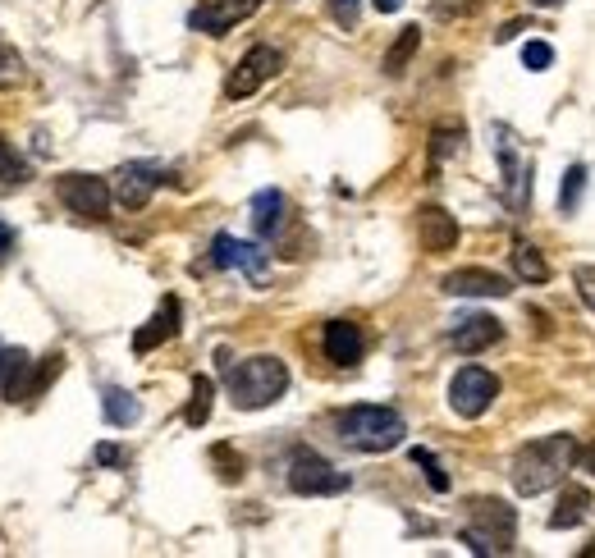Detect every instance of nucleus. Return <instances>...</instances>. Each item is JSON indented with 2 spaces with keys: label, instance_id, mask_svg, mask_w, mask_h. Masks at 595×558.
Instances as JSON below:
<instances>
[{
  "label": "nucleus",
  "instance_id": "obj_1",
  "mask_svg": "<svg viewBox=\"0 0 595 558\" xmlns=\"http://www.w3.org/2000/svg\"><path fill=\"white\" fill-rule=\"evenodd\" d=\"M577 453H582V444H577L573 435H545V440L522 444V449L513 453V472H509L513 490L527 494V499L554 490V485L568 476V467L577 462Z\"/></svg>",
  "mask_w": 595,
  "mask_h": 558
},
{
  "label": "nucleus",
  "instance_id": "obj_2",
  "mask_svg": "<svg viewBox=\"0 0 595 558\" xmlns=\"http://www.w3.org/2000/svg\"><path fill=\"white\" fill-rule=\"evenodd\" d=\"M339 440L357 453H390L408 440V421L394 408H380V403H362V408H344L335 417Z\"/></svg>",
  "mask_w": 595,
  "mask_h": 558
},
{
  "label": "nucleus",
  "instance_id": "obj_3",
  "mask_svg": "<svg viewBox=\"0 0 595 558\" xmlns=\"http://www.w3.org/2000/svg\"><path fill=\"white\" fill-rule=\"evenodd\" d=\"M225 380H229V398H234L238 412H261L284 398V389H289V366L271 353H257V357H248V362L229 366Z\"/></svg>",
  "mask_w": 595,
  "mask_h": 558
},
{
  "label": "nucleus",
  "instance_id": "obj_4",
  "mask_svg": "<svg viewBox=\"0 0 595 558\" xmlns=\"http://www.w3.org/2000/svg\"><path fill=\"white\" fill-rule=\"evenodd\" d=\"M463 540L472 554H509L513 540H518V513H513L504 499H472L467 504V526H463Z\"/></svg>",
  "mask_w": 595,
  "mask_h": 558
},
{
  "label": "nucleus",
  "instance_id": "obj_5",
  "mask_svg": "<svg viewBox=\"0 0 595 558\" xmlns=\"http://www.w3.org/2000/svg\"><path fill=\"white\" fill-rule=\"evenodd\" d=\"M55 193H60V202L74 215H83V220H106L110 202H115V188H110L106 179H97V174H60V179H55Z\"/></svg>",
  "mask_w": 595,
  "mask_h": 558
},
{
  "label": "nucleus",
  "instance_id": "obj_6",
  "mask_svg": "<svg viewBox=\"0 0 595 558\" xmlns=\"http://www.w3.org/2000/svg\"><path fill=\"white\" fill-rule=\"evenodd\" d=\"M284 69V55L275 51V46H252L248 55H243V60H238L234 69H229V78H225V97L229 101H248L252 92H257V87H266L271 83L275 74H280Z\"/></svg>",
  "mask_w": 595,
  "mask_h": 558
},
{
  "label": "nucleus",
  "instance_id": "obj_7",
  "mask_svg": "<svg viewBox=\"0 0 595 558\" xmlns=\"http://www.w3.org/2000/svg\"><path fill=\"white\" fill-rule=\"evenodd\" d=\"M495 398H499V380L490 376L486 366H463V371L449 380V408L467 421L486 417V408Z\"/></svg>",
  "mask_w": 595,
  "mask_h": 558
},
{
  "label": "nucleus",
  "instance_id": "obj_8",
  "mask_svg": "<svg viewBox=\"0 0 595 558\" xmlns=\"http://www.w3.org/2000/svg\"><path fill=\"white\" fill-rule=\"evenodd\" d=\"M289 490L293 494H344L348 490V472H335L330 462L321 458V453L312 449H298L289 462Z\"/></svg>",
  "mask_w": 595,
  "mask_h": 558
},
{
  "label": "nucleus",
  "instance_id": "obj_9",
  "mask_svg": "<svg viewBox=\"0 0 595 558\" xmlns=\"http://www.w3.org/2000/svg\"><path fill=\"white\" fill-rule=\"evenodd\" d=\"M211 261H216L220 270H243L257 289L271 279V257H266L257 243H243V238H234V234H216V243H211Z\"/></svg>",
  "mask_w": 595,
  "mask_h": 558
},
{
  "label": "nucleus",
  "instance_id": "obj_10",
  "mask_svg": "<svg viewBox=\"0 0 595 558\" xmlns=\"http://www.w3.org/2000/svg\"><path fill=\"white\" fill-rule=\"evenodd\" d=\"M440 289L449 298H509L513 284L499 270H486V266H463V270H449L440 279Z\"/></svg>",
  "mask_w": 595,
  "mask_h": 558
},
{
  "label": "nucleus",
  "instance_id": "obj_11",
  "mask_svg": "<svg viewBox=\"0 0 595 558\" xmlns=\"http://www.w3.org/2000/svg\"><path fill=\"white\" fill-rule=\"evenodd\" d=\"M161 188V165H147V161H133L115 174V202L124 211H142L152 202V193Z\"/></svg>",
  "mask_w": 595,
  "mask_h": 558
},
{
  "label": "nucleus",
  "instance_id": "obj_12",
  "mask_svg": "<svg viewBox=\"0 0 595 558\" xmlns=\"http://www.w3.org/2000/svg\"><path fill=\"white\" fill-rule=\"evenodd\" d=\"M257 10H261V0H211V5H197V10L188 14V23L206 37H225L234 23H243Z\"/></svg>",
  "mask_w": 595,
  "mask_h": 558
},
{
  "label": "nucleus",
  "instance_id": "obj_13",
  "mask_svg": "<svg viewBox=\"0 0 595 558\" xmlns=\"http://www.w3.org/2000/svg\"><path fill=\"white\" fill-rule=\"evenodd\" d=\"M417 238H422V247L431 252V257H444V252H454L458 247V220L444 206H422L417 211Z\"/></svg>",
  "mask_w": 595,
  "mask_h": 558
},
{
  "label": "nucleus",
  "instance_id": "obj_14",
  "mask_svg": "<svg viewBox=\"0 0 595 558\" xmlns=\"http://www.w3.org/2000/svg\"><path fill=\"white\" fill-rule=\"evenodd\" d=\"M499 339H504V325L495 321V316L486 312H476V316H463V321L454 325V334H449V344L458 348L463 357H476V353H486V348H495Z\"/></svg>",
  "mask_w": 595,
  "mask_h": 558
},
{
  "label": "nucleus",
  "instance_id": "obj_15",
  "mask_svg": "<svg viewBox=\"0 0 595 558\" xmlns=\"http://www.w3.org/2000/svg\"><path fill=\"white\" fill-rule=\"evenodd\" d=\"M495 156H499V165H504V183H509L513 211H522V206H527V165H522L509 129H495Z\"/></svg>",
  "mask_w": 595,
  "mask_h": 558
},
{
  "label": "nucleus",
  "instance_id": "obj_16",
  "mask_svg": "<svg viewBox=\"0 0 595 558\" xmlns=\"http://www.w3.org/2000/svg\"><path fill=\"white\" fill-rule=\"evenodd\" d=\"M321 348L335 366H357L367 344H362V330H357L353 321H330L325 325V334H321Z\"/></svg>",
  "mask_w": 595,
  "mask_h": 558
},
{
  "label": "nucleus",
  "instance_id": "obj_17",
  "mask_svg": "<svg viewBox=\"0 0 595 558\" xmlns=\"http://www.w3.org/2000/svg\"><path fill=\"white\" fill-rule=\"evenodd\" d=\"M174 334H179V298H165L161 312H156L152 321L133 334V353H152V348L170 344Z\"/></svg>",
  "mask_w": 595,
  "mask_h": 558
},
{
  "label": "nucleus",
  "instance_id": "obj_18",
  "mask_svg": "<svg viewBox=\"0 0 595 558\" xmlns=\"http://www.w3.org/2000/svg\"><path fill=\"white\" fill-rule=\"evenodd\" d=\"M28 376H33V357L23 353V348L0 357V394L10 398V403H23V398H28Z\"/></svg>",
  "mask_w": 595,
  "mask_h": 558
},
{
  "label": "nucleus",
  "instance_id": "obj_19",
  "mask_svg": "<svg viewBox=\"0 0 595 558\" xmlns=\"http://www.w3.org/2000/svg\"><path fill=\"white\" fill-rule=\"evenodd\" d=\"M284 211H289V202H284L280 188H261L257 197H252V225H257L261 238H275L284 229Z\"/></svg>",
  "mask_w": 595,
  "mask_h": 558
},
{
  "label": "nucleus",
  "instance_id": "obj_20",
  "mask_svg": "<svg viewBox=\"0 0 595 558\" xmlns=\"http://www.w3.org/2000/svg\"><path fill=\"white\" fill-rule=\"evenodd\" d=\"M586 513H591V490H582V485H568V490L559 494L554 513H550V526H554V531L582 526V522H586Z\"/></svg>",
  "mask_w": 595,
  "mask_h": 558
},
{
  "label": "nucleus",
  "instance_id": "obj_21",
  "mask_svg": "<svg viewBox=\"0 0 595 558\" xmlns=\"http://www.w3.org/2000/svg\"><path fill=\"white\" fill-rule=\"evenodd\" d=\"M417 46H422V28L417 23H408V28H399V37L390 42V51H385V74L390 78H403L408 74V65H412V55H417Z\"/></svg>",
  "mask_w": 595,
  "mask_h": 558
},
{
  "label": "nucleus",
  "instance_id": "obj_22",
  "mask_svg": "<svg viewBox=\"0 0 595 558\" xmlns=\"http://www.w3.org/2000/svg\"><path fill=\"white\" fill-rule=\"evenodd\" d=\"M211 408H216V380H211V376H193V394H188L184 421L193 430H202L206 421H211Z\"/></svg>",
  "mask_w": 595,
  "mask_h": 558
},
{
  "label": "nucleus",
  "instance_id": "obj_23",
  "mask_svg": "<svg viewBox=\"0 0 595 558\" xmlns=\"http://www.w3.org/2000/svg\"><path fill=\"white\" fill-rule=\"evenodd\" d=\"M513 270H518L522 284H550V261H545L541 247H531V243L513 247Z\"/></svg>",
  "mask_w": 595,
  "mask_h": 558
},
{
  "label": "nucleus",
  "instance_id": "obj_24",
  "mask_svg": "<svg viewBox=\"0 0 595 558\" xmlns=\"http://www.w3.org/2000/svg\"><path fill=\"white\" fill-rule=\"evenodd\" d=\"M101 412H106V421H110V426H119V430H124V426H133V421L142 417L138 398H133L129 389H115V385H110L106 394H101Z\"/></svg>",
  "mask_w": 595,
  "mask_h": 558
},
{
  "label": "nucleus",
  "instance_id": "obj_25",
  "mask_svg": "<svg viewBox=\"0 0 595 558\" xmlns=\"http://www.w3.org/2000/svg\"><path fill=\"white\" fill-rule=\"evenodd\" d=\"M60 371H65V353H46L42 362H33V376H28V398H23V403L33 408L37 398H46V389L60 380Z\"/></svg>",
  "mask_w": 595,
  "mask_h": 558
},
{
  "label": "nucleus",
  "instance_id": "obj_26",
  "mask_svg": "<svg viewBox=\"0 0 595 558\" xmlns=\"http://www.w3.org/2000/svg\"><path fill=\"white\" fill-rule=\"evenodd\" d=\"M463 142H467L463 124H435V129H431V174L440 170L449 156H458V151H463Z\"/></svg>",
  "mask_w": 595,
  "mask_h": 558
},
{
  "label": "nucleus",
  "instance_id": "obj_27",
  "mask_svg": "<svg viewBox=\"0 0 595 558\" xmlns=\"http://www.w3.org/2000/svg\"><path fill=\"white\" fill-rule=\"evenodd\" d=\"M211 467H216V476L225 485H238L248 476V462H243V453L234 444H211Z\"/></svg>",
  "mask_w": 595,
  "mask_h": 558
},
{
  "label": "nucleus",
  "instance_id": "obj_28",
  "mask_svg": "<svg viewBox=\"0 0 595 558\" xmlns=\"http://www.w3.org/2000/svg\"><path fill=\"white\" fill-rule=\"evenodd\" d=\"M0 183L5 188H23L28 183V165H23V156L14 151V142L0 133Z\"/></svg>",
  "mask_w": 595,
  "mask_h": 558
},
{
  "label": "nucleus",
  "instance_id": "obj_29",
  "mask_svg": "<svg viewBox=\"0 0 595 558\" xmlns=\"http://www.w3.org/2000/svg\"><path fill=\"white\" fill-rule=\"evenodd\" d=\"M23 83V55L10 42H0V92H14Z\"/></svg>",
  "mask_w": 595,
  "mask_h": 558
},
{
  "label": "nucleus",
  "instance_id": "obj_30",
  "mask_svg": "<svg viewBox=\"0 0 595 558\" xmlns=\"http://www.w3.org/2000/svg\"><path fill=\"white\" fill-rule=\"evenodd\" d=\"M582 188H586V165H568V174H563V188H559V211H577V202H582Z\"/></svg>",
  "mask_w": 595,
  "mask_h": 558
},
{
  "label": "nucleus",
  "instance_id": "obj_31",
  "mask_svg": "<svg viewBox=\"0 0 595 558\" xmlns=\"http://www.w3.org/2000/svg\"><path fill=\"white\" fill-rule=\"evenodd\" d=\"M412 462H417V467H426V481H431V490H435V494L449 490V476H444L440 458H435L431 449H412Z\"/></svg>",
  "mask_w": 595,
  "mask_h": 558
},
{
  "label": "nucleus",
  "instance_id": "obj_32",
  "mask_svg": "<svg viewBox=\"0 0 595 558\" xmlns=\"http://www.w3.org/2000/svg\"><path fill=\"white\" fill-rule=\"evenodd\" d=\"M522 65L536 69V74H541V69H550L554 65V46L550 42H527V51H522Z\"/></svg>",
  "mask_w": 595,
  "mask_h": 558
},
{
  "label": "nucleus",
  "instance_id": "obj_33",
  "mask_svg": "<svg viewBox=\"0 0 595 558\" xmlns=\"http://www.w3.org/2000/svg\"><path fill=\"white\" fill-rule=\"evenodd\" d=\"M573 284H577V293H582V302L595 312V266H577L573 270Z\"/></svg>",
  "mask_w": 595,
  "mask_h": 558
},
{
  "label": "nucleus",
  "instance_id": "obj_34",
  "mask_svg": "<svg viewBox=\"0 0 595 558\" xmlns=\"http://www.w3.org/2000/svg\"><path fill=\"white\" fill-rule=\"evenodd\" d=\"M357 5H362V0H330V14H335V23H344V28H357Z\"/></svg>",
  "mask_w": 595,
  "mask_h": 558
},
{
  "label": "nucleus",
  "instance_id": "obj_35",
  "mask_svg": "<svg viewBox=\"0 0 595 558\" xmlns=\"http://www.w3.org/2000/svg\"><path fill=\"white\" fill-rule=\"evenodd\" d=\"M97 462L101 467H124V449L119 444H97Z\"/></svg>",
  "mask_w": 595,
  "mask_h": 558
},
{
  "label": "nucleus",
  "instance_id": "obj_36",
  "mask_svg": "<svg viewBox=\"0 0 595 558\" xmlns=\"http://www.w3.org/2000/svg\"><path fill=\"white\" fill-rule=\"evenodd\" d=\"M518 33H527V19H509V23H504V28H499V33H495V46L513 42V37H518Z\"/></svg>",
  "mask_w": 595,
  "mask_h": 558
},
{
  "label": "nucleus",
  "instance_id": "obj_37",
  "mask_svg": "<svg viewBox=\"0 0 595 558\" xmlns=\"http://www.w3.org/2000/svg\"><path fill=\"white\" fill-rule=\"evenodd\" d=\"M577 467L595 476V444H582V453H577Z\"/></svg>",
  "mask_w": 595,
  "mask_h": 558
},
{
  "label": "nucleus",
  "instance_id": "obj_38",
  "mask_svg": "<svg viewBox=\"0 0 595 558\" xmlns=\"http://www.w3.org/2000/svg\"><path fill=\"white\" fill-rule=\"evenodd\" d=\"M371 5H376L380 14H399L403 5H408V0H371Z\"/></svg>",
  "mask_w": 595,
  "mask_h": 558
},
{
  "label": "nucleus",
  "instance_id": "obj_39",
  "mask_svg": "<svg viewBox=\"0 0 595 558\" xmlns=\"http://www.w3.org/2000/svg\"><path fill=\"white\" fill-rule=\"evenodd\" d=\"M10 247H14V234L0 225V257H10Z\"/></svg>",
  "mask_w": 595,
  "mask_h": 558
},
{
  "label": "nucleus",
  "instance_id": "obj_40",
  "mask_svg": "<svg viewBox=\"0 0 595 558\" xmlns=\"http://www.w3.org/2000/svg\"><path fill=\"white\" fill-rule=\"evenodd\" d=\"M531 5H559V0H531Z\"/></svg>",
  "mask_w": 595,
  "mask_h": 558
},
{
  "label": "nucleus",
  "instance_id": "obj_41",
  "mask_svg": "<svg viewBox=\"0 0 595 558\" xmlns=\"http://www.w3.org/2000/svg\"><path fill=\"white\" fill-rule=\"evenodd\" d=\"M476 5H481V0H467V10H476Z\"/></svg>",
  "mask_w": 595,
  "mask_h": 558
},
{
  "label": "nucleus",
  "instance_id": "obj_42",
  "mask_svg": "<svg viewBox=\"0 0 595 558\" xmlns=\"http://www.w3.org/2000/svg\"><path fill=\"white\" fill-rule=\"evenodd\" d=\"M0 357H5V353H0Z\"/></svg>",
  "mask_w": 595,
  "mask_h": 558
}]
</instances>
